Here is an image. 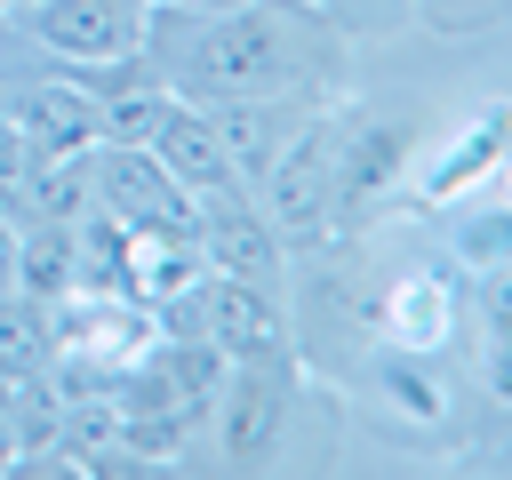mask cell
Returning <instances> with one entry per match:
<instances>
[{
    "label": "cell",
    "mask_w": 512,
    "mask_h": 480,
    "mask_svg": "<svg viewBox=\"0 0 512 480\" xmlns=\"http://www.w3.org/2000/svg\"><path fill=\"white\" fill-rule=\"evenodd\" d=\"M0 472H8V448H0Z\"/></svg>",
    "instance_id": "cell-15"
},
{
    "label": "cell",
    "mask_w": 512,
    "mask_h": 480,
    "mask_svg": "<svg viewBox=\"0 0 512 480\" xmlns=\"http://www.w3.org/2000/svg\"><path fill=\"white\" fill-rule=\"evenodd\" d=\"M192 312H200V344H208V352H224V360H240V368H280V360H288L280 288L200 272V280H192Z\"/></svg>",
    "instance_id": "cell-5"
},
{
    "label": "cell",
    "mask_w": 512,
    "mask_h": 480,
    "mask_svg": "<svg viewBox=\"0 0 512 480\" xmlns=\"http://www.w3.org/2000/svg\"><path fill=\"white\" fill-rule=\"evenodd\" d=\"M8 136L32 144V152H88L96 144V104L64 72L8 80Z\"/></svg>",
    "instance_id": "cell-7"
},
{
    "label": "cell",
    "mask_w": 512,
    "mask_h": 480,
    "mask_svg": "<svg viewBox=\"0 0 512 480\" xmlns=\"http://www.w3.org/2000/svg\"><path fill=\"white\" fill-rule=\"evenodd\" d=\"M56 368V312L24 288H0V384H32Z\"/></svg>",
    "instance_id": "cell-10"
},
{
    "label": "cell",
    "mask_w": 512,
    "mask_h": 480,
    "mask_svg": "<svg viewBox=\"0 0 512 480\" xmlns=\"http://www.w3.org/2000/svg\"><path fill=\"white\" fill-rule=\"evenodd\" d=\"M192 248H200L208 272L256 280V288H280V264H288V240L272 232V216L256 208L248 184H224V192L192 200Z\"/></svg>",
    "instance_id": "cell-4"
},
{
    "label": "cell",
    "mask_w": 512,
    "mask_h": 480,
    "mask_svg": "<svg viewBox=\"0 0 512 480\" xmlns=\"http://www.w3.org/2000/svg\"><path fill=\"white\" fill-rule=\"evenodd\" d=\"M24 8H32V0H0V16H24Z\"/></svg>",
    "instance_id": "cell-13"
},
{
    "label": "cell",
    "mask_w": 512,
    "mask_h": 480,
    "mask_svg": "<svg viewBox=\"0 0 512 480\" xmlns=\"http://www.w3.org/2000/svg\"><path fill=\"white\" fill-rule=\"evenodd\" d=\"M88 208H104L128 240H192V192L144 144H88Z\"/></svg>",
    "instance_id": "cell-2"
},
{
    "label": "cell",
    "mask_w": 512,
    "mask_h": 480,
    "mask_svg": "<svg viewBox=\"0 0 512 480\" xmlns=\"http://www.w3.org/2000/svg\"><path fill=\"white\" fill-rule=\"evenodd\" d=\"M216 408H224V448H232V456H264V448H272V424H280V384H272V368H240V360H232V376L216 384Z\"/></svg>",
    "instance_id": "cell-11"
},
{
    "label": "cell",
    "mask_w": 512,
    "mask_h": 480,
    "mask_svg": "<svg viewBox=\"0 0 512 480\" xmlns=\"http://www.w3.org/2000/svg\"><path fill=\"white\" fill-rule=\"evenodd\" d=\"M144 16H152V0H32L16 16V32L48 64H104L144 40Z\"/></svg>",
    "instance_id": "cell-6"
},
{
    "label": "cell",
    "mask_w": 512,
    "mask_h": 480,
    "mask_svg": "<svg viewBox=\"0 0 512 480\" xmlns=\"http://www.w3.org/2000/svg\"><path fill=\"white\" fill-rule=\"evenodd\" d=\"M8 272H16V216H0V288H8Z\"/></svg>",
    "instance_id": "cell-12"
},
{
    "label": "cell",
    "mask_w": 512,
    "mask_h": 480,
    "mask_svg": "<svg viewBox=\"0 0 512 480\" xmlns=\"http://www.w3.org/2000/svg\"><path fill=\"white\" fill-rule=\"evenodd\" d=\"M200 112L216 120V136H224V152H232L240 184H256V176L288 152V136L312 120V104H304V96H232V104H200Z\"/></svg>",
    "instance_id": "cell-8"
},
{
    "label": "cell",
    "mask_w": 512,
    "mask_h": 480,
    "mask_svg": "<svg viewBox=\"0 0 512 480\" xmlns=\"http://www.w3.org/2000/svg\"><path fill=\"white\" fill-rule=\"evenodd\" d=\"M184 8H232V0H184Z\"/></svg>",
    "instance_id": "cell-14"
},
{
    "label": "cell",
    "mask_w": 512,
    "mask_h": 480,
    "mask_svg": "<svg viewBox=\"0 0 512 480\" xmlns=\"http://www.w3.org/2000/svg\"><path fill=\"white\" fill-rule=\"evenodd\" d=\"M136 48L160 64L168 96L184 104L312 96V80L336 64V24L312 0H232V8L152 0Z\"/></svg>",
    "instance_id": "cell-1"
},
{
    "label": "cell",
    "mask_w": 512,
    "mask_h": 480,
    "mask_svg": "<svg viewBox=\"0 0 512 480\" xmlns=\"http://www.w3.org/2000/svg\"><path fill=\"white\" fill-rule=\"evenodd\" d=\"M256 192V208L272 216V232L296 248V240H320L328 224H336V128H320V120H304L296 136H288V152L248 184Z\"/></svg>",
    "instance_id": "cell-3"
},
{
    "label": "cell",
    "mask_w": 512,
    "mask_h": 480,
    "mask_svg": "<svg viewBox=\"0 0 512 480\" xmlns=\"http://www.w3.org/2000/svg\"><path fill=\"white\" fill-rule=\"evenodd\" d=\"M144 152H152V160H160V168H168V176H176L192 200H200V192L240 184V168H232V152H224L216 120H208L200 104H184V96L160 112V128H152V144H144Z\"/></svg>",
    "instance_id": "cell-9"
}]
</instances>
